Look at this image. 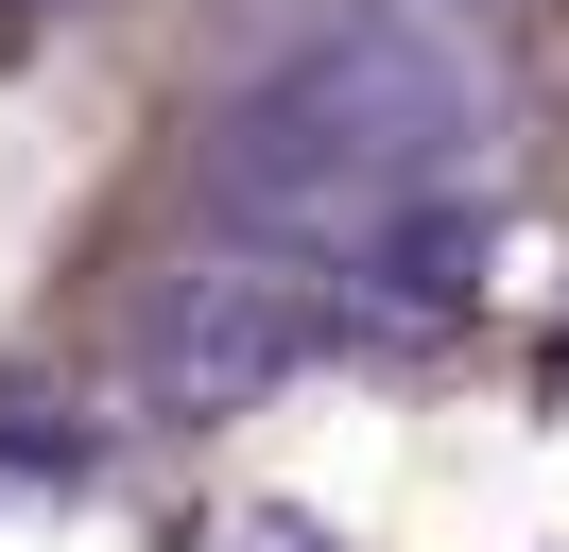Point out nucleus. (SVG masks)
<instances>
[{
    "mask_svg": "<svg viewBox=\"0 0 569 552\" xmlns=\"http://www.w3.org/2000/svg\"><path fill=\"white\" fill-rule=\"evenodd\" d=\"M346 328H362V294L311 259V241L224 225L208 259H173V276H156V310H139V397H156V414H242L259 379L328 363Z\"/></svg>",
    "mask_w": 569,
    "mask_h": 552,
    "instance_id": "nucleus-2",
    "label": "nucleus"
},
{
    "mask_svg": "<svg viewBox=\"0 0 569 552\" xmlns=\"http://www.w3.org/2000/svg\"><path fill=\"white\" fill-rule=\"evenodd\" d=\"M500 87L431 0H362V18L293 34L242 103L208 121V190L224 225L311 241L362 294V328H431L466 310V190H483Z\"/></svg>",
    "mask_w": 569,
    "mask_h": 552,
    "instance_id": "nucleus-1",
    "label": "nucleus"
}]
</instances>
